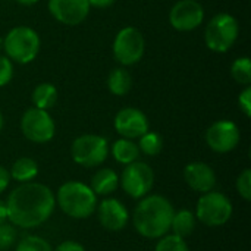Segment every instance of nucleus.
Returning <instances> with one entry per match:
<instances>
[{
  "label": "nucleus",
  "mask_w": 251,
  "mask_h": 251,
  "mask_svg": "<svg viewBox=\"0 0 251 251\" xmlns=\"http://www.w3.org/2000/svg\"><path fill=\"white\" fill-rule=\"evenodd\" d=\"M116 0H88L90 6L97 7V9H106L109 6H112Z\"/></svg>",
  "instance_id": "473e14b6"
},
{
  "label": "nucleus",
  "mask_w": 251,
  "mask_h": 251,
  "mask_svg": "<svg viewBox=\"0 0 251 251\" xmlns=\"http://www.w3.org/2000/svg\"><path fill=\"white\" fill-rule=\"evenodd\" d=\"M240 34V25L235 16L226 12L215 15L204 31V43L209 50L215 53L228 51L237 41Z\"/></svg>",
  "instance_id": "39448f33"
},
{
  "label": "nucleus",
  "mask_w": 251,
  "mask_h": 251,
  "mask_svg": "<svg viewBox=\"0 0 251 251\" xmlns=\"http://www.w3.org/2000/svg\"><path fill=\"white\" fill-rule=\"evenodd\" d=\"M241 134L232 121H218L206 131V143L216 153H229L240 143Z\"/></svg>",
  "instance_id": "f8f14e48"
},
{
  "label": "nucleus",
  "mask_w": 251,
  "mask_h": 251,
  "mask_svg": "<svg viewBox=\"0 0 251 251\" xmlns=\"http://www.w3.org/2000/svg\"><path fill=\"white\" fill-rule=\"evenodd\" d=\"M50 15L63 25H79L90 13L88 0H49L47 3Z\"/></svg>",
  "instance_id": "ddd939ff"
},
{
  "label": "nucleus",
  "mask_w": 251,
  "mask_h": 251,
  "mask_svg": "<svg viewBox=\"0 0 251 251\" xmlns=\"http://www.w3.org/2000/svg\"><path fill=\"white\" fill-rule=\"evenodd\" d=\"M118 185H119V176L116 175V172L109 168H104V169H99L93 175L90 188L96 196H109L118 188Z\"/></svg>",
  "instance_id": "f3484780"
},
{
  "label": "nucleus",
  "mask_w": 251,
  "mask_h": 251,
  "mask_svg": "<svg viewBox=\"0 0 251 251\" xmlns=\"http://www.w3.org/2000/svg\"><path fill=\"white\" fill-rule=\"evenodd\" d=\"M238 106H240V109H241V112L247 116V118H250L251 116V87H246L241 93H240V96H238Z\"/></svg>",
  "instance_id": "c756f323"
},
{
  "label": "nucleus",
  "mask_w": 251,
  "mask_h": 251,
  "mask_svg": "<svg viewBox=\"0 0 251 251\" xmlns=\"http://www.w3.org/2000/svg\"><path fill=\"white\" fill-rule=\"evenodd\" d=\"M9 175L16 182H21V184L31 182L38 175V165L31 157H21L12 165Z\"/></svg>",
  "instance_id": "412c9836"
},
{
  "label": "nucleus",
  "mask_w": 251,
  "mask_h": 251,
  "mask_svg": "<svg viewBox=\"0 0 251 251\" xmlns=\"http://www.w3.org/2000/svg\"><path fill=\"white\" fill-rule=\"evenodd\" d=\"M232 216V204L222 193H204L196 206V218L206 226H222Z\"/></svg>",
  "instance_id": "0eeeda50"
},
{
  "label": "nucleus",
  "mask_w": 251,
  "mask_h": 251,
  "mask_svg": "<svg viewBox=\"0 0 251 251\" xmlns=\"http://www.w3.org/2000/svg\"><path fill=\"white\" fill-rule=\"evenodd\" d=\"M109 154V143L104 137L96 134H84L74 140L71 156L74 162L84 168H96L101 165Z\"/></svg>",
  "instance_id": "423d86ee"
},
{
  "label": "nucleus",
  "mask_w": 251,
  "mask_h": 251,
  "mask_svg": "<svg viewBox=\"0 0 251 251\" xmlns=\"http://www.w3.org/2000/svg\"><path fill=\"white\" fill-rule=\"evenodd\" d=\"M171 229L175 235L185 238L191 235L196 229V215L187 209H182L179 212H174Z\"/></svg>",
  "instance_id": "4be33fe9"
},
{
  "label": "nucleus",
  "mask_w": 251,
  "mask_h": 251,
  "mask_svg": "<svg viewBox=\"0 0 251 251\" xmlns=\"http://www.w3.org/2000/svg\"><path fill=\"white\" fill-rule=\"evenodd\" d=\"M53 251H85L84 246L76 241H63Z\"/></svg>",
  "instance_id": "7c9ffc66"
},
{
  "label": "nucleus",
  "mask_w": 251,
  "mask_h": 251,
  "mask_svg": "<svg viewBox=\"0 0 251 251\" xmlns=\"http://www.w3.org/2000/svg\"><path fill=\"white\" fill-rule=\"evenodd\" d=\"M16 251H53L51 246L40 237L35 235H29L25 237L22 241L18 243L16 246Z\"/></svg>",
  "instance_id": "a878e982"
},
{
  "label": "nucleus",
  "mask_w": 251,
  "mask_h": 251,
  "mask_svg": "<svg viewBox=\"0 0 251 251\" xmlns=\"http://www.w3.org/2000/svg\"><path fill=\"white\" fill-rule=\"evenodd\" d=\"M113 56L122 66L138 63L146 51V40L141 31L134 26L122 28L113 40Z\"/></svg>",
  "instance_id": "6e6552de"
},
{
  "label": "nucleus",
  "mask_w": 251,
  "mask_h": 251,
  "mask_svg": "<svg viewBox=\"0 0 251 251\" xmlns=\"http://www.w3.org/2000/svg\"><path fill=\"white\" fill-rule=\"evenodd\" d=\"M174 212V206L166 197L144 196L134 210V228L144 238L157 240L169 232Z\"/></svg>",
  "instance_id": "f03ea898"
},
{
  "label": "nucleus",
  "mask_w": 251,
  "mask_h": 251,
  "mask_svg": "<svg viewBox=\"0 0 251 251\" xmlns=\"http://www.w3.org/2000/svg\"><path fill=\"white\" fill-rule=\"evenodd\" d=\"M107 88L113 96H126L132 88V76L125 68H115L107 76Z\"/></svg>",
  "instance_id": "6ab92c4d"
},
{
  "label": "nucleus",
  "mask_w": 251,
  "mask_h": 251,
  "mask_svg": "<svg viewBox=\"0 0 251 251\" xmlns=\"http://www.w3.org/2000/svg\"><path fill=\"white\" fill-rule=\"evenodd\" d=\"M41 41L35 29L29 26H15L3 38V50L6 56L19 65L31 63L40 53Z\"/></svg>",
  "instance_id": "20e7f679"
},
{
  "label": "nucleus",
  "mask_w": 251,
  "mask_h": 251,
  "mask_svg": "<svg viewBox=\"0 0 251 251\" xmlns=\"http://www.w3.org/2000/svg\"><path fill=\"white\" fill-rule=\"evenodd\" d=\"M100 225L110 232L122 231L129 219L126 207L116 199H104L97 207Z\"/></svg>",
  "instance_id": "2eb2a0df"
},
{
  "label": "nucleus",
  "mask_w": 251,
  "mask_h": 251,
  "mask_svg": "<svg viewBox=\"0 0 251 251\" xmlns=\"http://www.w3.org/2000/svg\"><path fill=\"white\" fill-rule=\"evenodd\" d=\"M204 21V9L197 0H179L169 12L171 25L181 32L199 28Z\"/></svg>",
  "instance_id": "9b49d317"
},
{
  "label": "nucleus",
  "mask_w": 251,
  "mask_h": 251,
  "mask_svg": "<svg viewBox=\"0 0 251 251\" xmlns=\"http://www.w3.org/2000/svg\"><path fill=\"white\" fill-rule=\"evenodd\" d=\"M31 100L34 107L49 112L57 101V90L50 82H41L34 88Z\"/></svg>",
  "instance_id": "aec40b11"
},
{
  "label": "nucleus",
  "mask_w": 251,
  "mask_h": 251,
  "mask_svg": "<svg viewBox=\"0 0 251 251\" xmlns=\"http://www.w3.org/2000/svg\"><path fill=\"white\" fill-rule=\"evenodd\" d=\"M21 131L26 140L37 144H44L54 137L56 125L47 110L31 107L25 110L21 118Z\"/></svg>",
  "instance_id": "1a4fd4ad"
},
{
  "label": "nucleus",
  "mask_w": 251,
  "mask_h": 251,
  "mask_svg": "<svg viewBox=\"0 0 251 251\" xmlns=\"http://www.w3.org/2000/svg\"><path fill=\"white\" fill-rule=\"evenodd\" d=\"M10 182V175H9V171L3 166H0V194L7 188Z\"/></svg>",
  "instance_id": "2f4dec72"
},
{
  "label": "nucleus",
  "mask_w": 251,
  "mask_h": 251,
  "mask_svg": "<svg viewBox=\"0 0 251 251\" xmlns=\"http://www.w3.org/2000/svg\"><path fill=\"white\" fill-rule=\"evenodd\" d=\"M13 78V62L6 56L0 54V87L7 85Z\"/></svg>",
  "instance_id": "c85d7f7f"
},
{
  "label": "nucleus",
  "mask_w": 251,
  "mask_h": 251,
  "mask_svg": "<svg viewBox=\"0 0 251 251\" xmlns=\"http://www.w3.org/2000/svg\"><path fill=\"white\" fill-rule=\"evenodd\" d=\"M184 179L187 185L197 193H209L213 191L216 185V174L215 171L203 162L188 163L184 169Z\"/></svg>",
  "instance_id": "dca6fc26"
},
{
  "label": "nucleus",
  "mask_w": 251,
  "mask_h": 251,
  "mask_svg": "<svg viewBox=\"0 0 251 251\" xmlns=\"http://www.w3.org/2000/svg\"><path fill=\"white\" fill-rule=\"evenodd\" d=\"M154 251H190L187 243L184 241V238L171 234V235H163L160 237V240L156 244Z\"/></svg>",
  "instance_id": "393cba45"
},
{
  "label": "nucleus",
  "mask_w": 251,
  "mask_h": 251,
  "mask_svg": "<svg viewBox=\"0 0 251 251\" xmlns=\"http://www.w3.org/2000/svg\"><path fill=\"white\" fill-rule=\"evenodd\" d=\"M162 147H163V140L157 132L147 131L144 135L140 137L138 149L140 153H144L146 156H157L162 151Z\"/></svg>",
  "instance_id": "5701e85b"
},
{
  "label": "nucleus",
  "mask_w": 251,
  "mask_h": 251,
  "mask_svg": "<svg viewBox=\"0 0 251 251\" xmlns=\"http://www.w3.org/2000/svg\"><path fill=\"white\" fill-rule=\"evenodd\" d=\"M16 241V229L12 224H0V251L10 249Z\"/></svg>",
  "instance_id": "bb28decb"
},
{
  "label": "nucleus",
  "mask_w": 251,
  "mask_h": 251,
  "mask_svg": "<svg viewBox=\"0 0 251 251\" xmlns=\"http://www.w3.org/2000/svg\"><path fill=\"white\" fill-rule=\"evenodd\" d=\"M112 156L118 163L129 165L140 157V149L138 144L134 143V140L128 138H119L112 144Z\"/></svg>",
  "instance_id": "a211bd4d"
},
{
  "label": "nucleus",
  "mask_w": 251,
  "mask_h": 251,
  "mask_svg": "<svg viewBox=\"0 0 251 251\" xmlns=\"http://www.w3.org/2000/svg\"><path fill=\"white\" fill-rule=\"evenodd\" d=\"M237 191L246 200H251V169H244L237 178Z\"/></svg>",
  "instance_id": "cd10ccee"
},
{
  "label": "nucleus",
  "mask_w": 251,
  "mask_h": 251,
  "mask_svg": "<svg viewBox=\"0 0 251 251\" xmlns=\"http://www.w3.org/2000/svg\"><path fill=\"white\" fill-rule=\"evenodd\" d=\"M54 199L60 210L72 219H87L97 209V196L79 181H68L60 185Z\"/></svg>",
  "instance_id": "7ed1b4c3"
},
{
  "label": "nucleus",
  "mask_w": 251,
  "mask_h": 251,
  "mask_svg": "<svg viewBox=\"0 0 251 251\" xmlns=\"http://www.w3.org/2000/svg\"><path fill=\"white\" fill-rule=\"evenodd\" d=\"M231 75L232 78L241 84L249 87L251 84V60L250 57L243 56L234 60V63L231 65Z\"/></svg>",
  "instance_id": "b1692460"
},
{
  "label": "nucleus",
  "mask_w": 251,
  "mask_h": 251,
  "mask_svg": "<svg viewBox=\"0 0 251 251\" xmlns=\"http://www.w3.org/2000/svg\"><path fill=\"white\" fill-rule=\"evenodd\" d=\"M3 50V37H0V51Z\"/></svg>",
  "instance_id": "e433bc0d"
},
{
  "label": "nucleus",
  "mask_w": 251,
  "mask_h": 251,
  "mask_svg": "<svg viewBox=\"0 0 251 251\" xmlns=\"http://www.w3.org/2000/svg\"><path fill=\"white\" fill-rule=\"evenodd\" d=\"M7 221V209H6V203L3 200H0V224H4Z\"/></svg>",
  "instance_id": "72a5a7b5"
},
{
  "label": "nucleus",
  "mask_w": 251,
  "mask_h": 251,
  "mask_svg": "<svg viewBox=\"0 0 251 251\" xmlns=\"http://www.w3.org/2000/svg\"><path fill=\"white\" fill-rule=\"evenodd\" d=\"M3 124H4V121H3V115H1V112H0V131H1V128H3Z\"/></svg>",
  "instance_id": "c9c22d12"
},
{
  "label": "nucleus",
  "mask_w": 251,
  "mask_h": 251,
  "mask_svg": "<svg viewBox=\"0 0 251 251\" xmlns=\"http://www.w3.org/2000/svg\"><path fill=\"white\" fill-rule=\"evenodd\" d=\"M19 4H24V6H32V4H35L38 0H16Z\"/></svg>",
  "instance_id": "f704fd0d"
},
{
  "label": "nucleus",
  "mask_w": 251,
  "mask_h": 251,
  "mask_svg": "<svg viewBox=\"0 0 251 251\" xmlns=\"http://www.w3.org/2000/svg\"><path fill=\"white\" fill-rule=\"evenodd\" d=\"M54 206V194L47 185L25 182L16 187L7 197V221L18 228H37L51 216Z\"/></svg>",
  "instance_id": "f257e3e1"
},
{
  "label": "nucleus",
  "mask_w": 251,
  "mask_h": 251,
  "mask_svg": "<svg viewBox=\"0 0 251 251\" xmlns=\"http://www.w3.org/2000/svg\"><path fill=\"white\" fill-rule=\"evenodd\" d=\"M116 132L122 138L135 140L144 135L149 131V119L146 113L135 107H124L121 109L113 121Z\"/></svg>",
  "instance_id": "4468645a"
},
{
  "label": "nucleus",
  "mask_w": 251,
  "mask_h": 251,
  "mask_svg": "<svg viewBox=\"0 0 251 251\" xmlns=\"http://www.w3.org/2000/svg\"><path fill=\"white\" fill-rule=\"evenodd\" d=\"M122 190L132 199H141L147 196L154 184V172L144 162H132L126 165L121 176Z\"/></svg>",
  "instance_id": "9d476101"
}]
</instances>
